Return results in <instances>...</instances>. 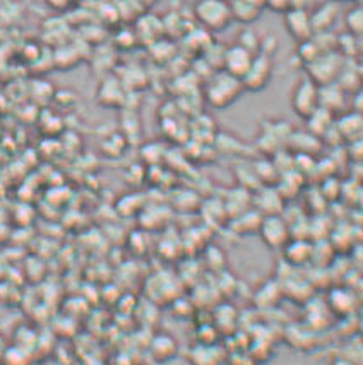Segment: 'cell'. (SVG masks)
Returning a JSON list of instances; mask_svg holds the SVG:
<instances>
[{
    "label": "cell",
    "instance_id": "e0dca14e",
    "mask_svg": "<svg viewBox=\"0 0 363 365\" xmlns=\"http://www.w3.org/2000/svg\"><path fill=\"white\" fill-rule=\"evenodd\" d=\"M46 4L57 11H64L65 7L70 4V0H46Z\"/></svg>",
    "mask_w": 363,
    "mask_h": 365
},
{
    "label": "cell",
    "instance_id": "7c38bea8",
    "mask_svg": "<svg viewBox=\"0 0 363 365\" xmlns=\"http://www.w3.org/2000/svg\"><path fill=\"white\" fill-rule=\"evenodd\" d=\"M305 120L307 125H309V133L312 135H315V138L322 139L324 134H326L332 127V124H335V115H331L327 110L319 107L312 115L307 117Z\"/></svg>",
    "mask_w": 363,
    "mask_h": 365
},
{
    "label": "cell",
    "instance_id": "30bf717a",
    "mask_svg": "<svg viewBox=\"0 0 363 365\" xmlns=\"http://www.w3.org/2000/svg\"><path fill=\"white\" fill-rule=\"evenodd\" d=\"M337 134L346 141H358L362 134V117L358 112L344 113L340 120L335 122Z\"/></svg>",
    "mask_w": 363,
    "mask_h": 365
},
{
    "label": "cell",
    "instance_id": "9c48e42d",
    "mask_svg": "<svg viewBox=\"0 0 363 365\" xmlns=\"http://www.w3.org/2000/svg\"><path fill=\"white\" fill-rule=\"evenodd\" d=\"M348 105V93L344 91L340 84L336 83H327L320 84L319 86V107L327 110L331 115L341 113L346 110Z\"/></svg>",
    "mask_w": 363,
    "mask_h": 365
},
{
    "label": "cell",
    "instance_id": "2e32d148",
    "mask_svg": "<svg viewBox=\"0 0 363 365\" xmlns=\"http://www.w3.org/2000/svg\"><path fill=\"white\" fill-rule=\"evenodd\" d=\"M264 6H268L269 9L276 11V12H283L285 14L286 11H290V0H264Z\"/></svg>",
    "mask_w": 363,
    "mask_h": 365
},
{
    "label": "cell",
    "instance_id": "7a4b0ae2",
    "mask_svg": "<svg viewBox=\"0 0 363 365\" xmlns=\"http://www.w3.org/2000/svg\"><path fill=\"white\" fill-rule=\"evenodd\" d=\"M290 105L293 112L303 120L319 108V86L309 76L298 79L291 89Z\"/></svg>",
    "mask_w": 363,
    "mask_h": 365
},
{
    "label": "cell",
    "instance_id": "3957f363",
    "mask_svg": "<svg viewBox=\"0 0 363 365\" xmlns=\"http://www.w3.org/2000/svg\"><path fill=\"white\" fill-rule=\"evenodd\" d=\"M344 62L346 58L340 52H335V50L320 53L309 63V66H307L309 78L314 81L317 86H320V84L335 83L337 76H340L341 69H343Z\"/></svg>",
    "mask_w": 363,
    "mask_h": 365
},
{
    "label": "cell",
    "instance_id": "5b68a950",
    "mask_svg": "<svg viewBox=\"0 0 363 365\" xmlns=\"http://www.w3.org/2000/svg\"><path fill=\"white\" fill-rule=\"evenodd\" d=\"M274 72V61L273 55L257 52L252 58L251 67L242 78V86L247 91H261L271 83Z\"/></svg>",
    "mask_w": 363,
    "mask_h": 365
},
{
    "label": "cell",
    "instance_id": "9a60e30c",
    "mask_svg": "<svg viewBox=\"0 0 363 365\" xmlns=\"http://www.w3.org/2000/svg\"><path fill=\"white\" fill-rule=\"evenodd\" d=\"M362 16L363 12L360 6H353L352 9L346 12L344 23H346V28H348V33H352V35H357V36L362 35V26H363Z\"/></svg>",
    "mask_w": 363,
    "mask_h": 365
},
{
    "label": "cell",
    "instance_id": "4fadbf2b",
    "mask_svg": "<svg viewBox=\"0 0 363 365\" xmlns=\"http://www.w3.org/2000/svg\"><path fill=\"white\" fill-rule=\"evenodd\" d=\"M231 18L243 21V23H248V21H254L261 12V6H257V2H252V0H235L233 6H230Z\"/></svg>",
    "mask_w": 363,
    "mask_h": 365
},
{
    "label": "cell",
    "instance_id": "d6986e66",
    "mask_svg": "<svg viewBox=\"0 0 363 365\" xmlns=\"http://www.w3.org/2000/svg\"><path fill=\"white\" fill-rule=\"evenodd\" d=\"M332 2H358V0H332Z\"/></svg>",
    "mask_w": 363,
    "mask_h": 365
},
{
    "label": "cell",
    "instance_id": "52a82bcc",
    "mask_svg": "<svg viewBox=\"0 0 363 365\" xmlns=\"http://www.w3.org/2000/svg\"><path fill=\"white\" fill-rule=\"evenodd\" d=\"M254 55L256 53L248 52L247 48H243V46L238 43H235L233 46H228V48H225V52H223L221 71H225L228 74L235 76V78L242 81L246 72L248 71V67H251Z\"/></svg>",
    "mask_w": 363,
    "mask_h": 365
},
{
    "label": "cell",
    "instance_id": "ac0fdd59",
    "mask_svg": "<svg viewBox=\"0 0 363 365\" xmlns=\"http://www.w3.org/2000/svg\"><path fill=\"white\" fill-rule=\"evenodd\" d=\"M307 4H309V0H290L291 9H305Z\"/></svg>",
    "mask_w": 363,
    "mask_h": 365
},
{
    "label": "cell",
    "instance_id": "8992f818",
    "mask_svg": "<svg viewBox=\"0 0 363 365\" xmlns=\"http://www.w3.org/2000/svg\"><path fill=\"white\" fill-rule=\"evenodd\" d=\"M259 233L264 244H268L271 249L286 247L290 242V228L280 215L265 216L259 223Z\"/></svg>",
    "mask_w": 363,
    "mask_h": 365
},
{
    "label": "cell",
    "instance_id": "8fae6325",
    "mask_svg": "<svg viewBox=\"0 0 363 365\" xmlns=\"http://www.w3.org/2000/svg\"><path fill=\"white\" fill-rule=\"evenodd\" d=\"M336 16H337L336 2H327L324 4V6H320L319 9L310 16L314 35L319 31L320 33L329 31V28L336 23Z\"/></svg>",
    "mask_w": 363,
    "mask_h": 365
},
{
    "label": "cell",
    "instance_id": "277c9868",
    "mask_svg": "<svg viewBox=\"0 0 363 365\" xmlns=\"http://www.w3.org/2000/svg\"><path fill=\"white\" fill-rule=\"evenodd\" d=\"M196 18L211 31H221L231 23L230 6L225 0H201L196 6Z\"/></svg>",
    "mask_w": 363,
    "mask_h": 365
},
{
    "label": "cell",
    "instance_id": "6da1fadb",
    "mask_svg": "<svg viewBox=\"0 0 363 365\" xmlns=\"http://www.w3.org/2000/svg\"><path fill=\"white\" fill-rule=\"evenodd\" d=\"M243 91L246 89L242 86V81L225 71H219L211 76L206 84L204 98L213 108H226L233 105Z\"/></svg>",
    "mask_w": 363,
    "mask_h": 365
},
{
    "label": "cell",
    "instance_id": "5bb4252c",
    "mask_svg": "<svg viewBox=\"0 0 363 365\" xmlns=\"http://www.w3.org/2000/svg\"><path fill=\"white\" fill-rule=\"evenodd\" d=\"M100 103H103L105 107H115L122 101V86L120 83L113 79H107L100 86Z\"/></svg>",
    "mask_w": 363,
    "mask_h": 365
},
{
    "label": "cell",
    "instance_id": "ba28073f",
    "mask_svg": "<svg viewBox=\"0 0 363 365\" xmlns=\"http://www.w3.org/2000/svg\"><path fill=\"white\" fill-rule=\"evenodd\" d=\"M285 28L286 33L293 38L297 43L309 41L314 36L310 16L305 9H290L285 12Z\"/></svg>",
    "mask_w": 363,
    "mask_h": 365
}]
</instances>
